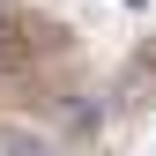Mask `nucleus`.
<instances>
[{"mask_svg":"<svg viewBox=\"0 0 156 156\" xmlns=\"http://www.w3.org/2000/svg\"><path fill=\"white\" fill-rule=\"evenodd\" d=\"M8 156H52V149L37 141V134H8Z\"/></svg>","mask_w":156,"mask_h":156,"instance_id":"nucleus-1","label":"nucleus"},{"mask_svg":"<svg viewBox=\"0 0 156 156\" xmlns=\"http://www.w3.org/2000/svg\"><path fill=\"white\" fill-rule=\"evenodd\" d=\"M0 45H8V8H0Z\"/></svg>","mask_w":156,"mask_h":156,"instance_id":"nucleus-2","label":"nucleus"},{"mask_svg":"<svg viewBox=\"0 0 156 156\" xmlns=\"http://www.w3.org/2000/svg\"><path fill=\"white\" fill-rule=\"evenodd\" d=\"M126 8H141V0H126Z\"/></svg>","mask_w":156,"mask_h":156,"instance_id":"nucleus-3","label":"nucleus"}]
</instances>
